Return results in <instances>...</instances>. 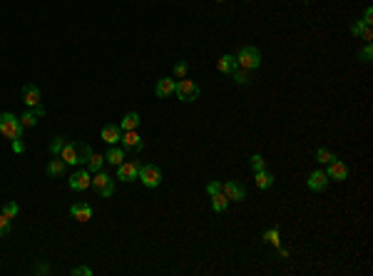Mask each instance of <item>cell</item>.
I'll return each mask as SVG.
<instances>
[{
  "mask_svg": "<svg viewBox=\"0 0 373 276\" xmlns=\"http://www.w3.org/2000/svg\"><path fill=\"white\" fill-rule=\"evenodd\" d=\"M0 134L8 137V140H20V137H23L20 117H15L13 112H3V115H0Z\"/></svg>",
  "mask_w": 373,
  "mask_h": 276,
  "instance_id": "obj_1",
  "label": "cell"
},
{
  "mask_svg": "<svg viewBox=\"0 0 373 276\" xmlns=\"http://www.w3.org/2000/svg\"><path fill=\"white\" fill-rule=\"evenodd\" d=\"M234 58L239 62V67H244V70H257L259 65H261V53H259V48H254V45L239 48V53Z\"/></svg>",
  "mask_w": 373,
  "mask_h": 276,
  "instance_id": "obj_2",
  "label": "cell"
},
{
  "mask_svg": "<svg viewBox=\"0 0 373 276\" xmlns=\"http://www.w3.org/2000/svg\"><path fill=\"white\" fill-rule=\"evenodd\" d=\"M174 95L182 100V102H194V100H199V85L194 82V80H179L177 82V87H174Z\"/></svg>",
  "mask_w": 373,
  "mask_h": 276,
  "instance_id": "obj_3",
  "label": "cell"
},
{
  "mask_svg": "<svg viewBox=\"0 0 373 276\" xmlns=\"http://www.w3.org/2000/svg\"><path fill=\"white\" fill-rule=\"evenodd\" d=\"M92 187H95V192H97L100 197H112V192H115V179H112L105 169H100V172H95V177H92Z\"/></svg>",
  "mask_w": 373,
  "mask_h": 276,
  "instance_id": "obj_4",
  "label": "cell"
},
{
  "mask_svg": "<svg viewBox=\"0 0 373 276\" xmlns=\"http://www.w3.org/2000/svg\"><path fill=\"white\" fill-rule=\"evenodd\" d=\"M140 182L147 187V189H154L162 182V169L157 164H140Z\"/></svg>",
  "mask_w": 373,
  "mask_h": 276,
  "instance_id": "obj_5",
  "label": "cell"
},
{
  "mask_svg": "<svg viewBox=\"0 0 373 276\" xmlns=\"http://www.w3.org/2000/svg\"><path fill=\"white\" fill-rule=\"evenodd\" d=\"M117 179L119 182H135L140 179V162L135 159H125L117 164Z\"/></svg>",
  "mask_w": 373,
  "mask_h": 276,
  "instance_id": "obj_6",
  "label": "cell"
},
{
  "mask_svg": "<svg viewBox=\"0 0 373 276\" xmlns=\"http://www.w3.org/2000/svg\"><path fill=\"white\" fill-rule=\"evenodd\" d=\"M119 145H122V150H125V152H142V150H144V140L137 134V129L122 132Z\"/></svg>",
  "mask_w": 373,
  "mask_h": 276,
  "instance_id": "obj_7",
  "label": "cell"
},
{
  "mask_svg": "<svg viewBox=\"0 0 373 276\" xmlns=\"http://www.w3.org/2000/svg\"><path fill=\"white\" fill-rule=\"evenodd\" d=\"M326 174H328V179H336V182H346L348 179V167H346L344 162L336 157V159H331L328 164H326Z\"/></svg>",
  "mask_w": 373,
  "mask_h": 276,
  "instance_id": "obj_8",
  "label": "cell"
},
{
  "mask_svg": "<svg viewBox=\"0 0 373 276\" xmlns=\"http://www.w3.org/2000/svg\"><path fill=\"white\" fill-rule=\"evenodd\" d=\"M222 192H224V197L229 199V202H241V199H246V187L239 182H222Z\"/></svg>",
  "mask_w": 373,
  "mask_h": 276,
  "instance_id": "obj_9",
  "label": "cell"
},
{
  "mask_svg": "<svg viewBox=\"0 0 373 276\" xmlns=\"http://www.w3.org/2000/svg\"><path fill=\"white\" fill-rule=\"evenodd\" d=\"M328 174L323 172V169H314L311 174H309V179H306V184H309V189L311 192H326L328 189Z\"/></svg>",
  "mask_w": 373,
  "mask_h": 276,
  "instance_id": "obj_10",
  "label": "cell"
},
{
  "mask_svg": "<svg viewBox=\"0 0 373 276\" xmlns=\"http://www.w3.org/2000/svg\"><path fill=\"white\" fill-rule=\"evenodd\" d=\"M70 189H75V192H82L87 187H92V177H90V169H80V172H75L72 177H70Z\"/></svg>",
  "mask_w": 373,
  "mask_h": 276,
  "instance_id": "obj_11",
  "label": "cell"
},
{
  "mask_svg": "<svg viewBox=\"0 0 373 276\" xmlns=\"http://www.w3.org/2000/svg\"><path fill=\"white\" fill-rule=\"evenodd\" d=\"M23 100H25V105H28V107H37V105H43V102H40V87H37V85H32V82L23 85Z\"/></svg>",
  "mask_w": 373,
  "mask_h": 276,
  "instance_id": "obj_12",
  "label": "cell"
},
{
  "mask_svg": "<svg viewBox=\"0 0 373 276\" xmlns=\"http://www.w3.org/2000/svg\"><path fill=\"white\" fill-rule=\"evenodd\" d=\"M174 87H177V80L174 77H162L154 85V95L157 97H170V95H174Z\"/></svg>",
  "mask_w": 373,
  "mask_h": 276,
  "instance_id": "obj_13",
  "label": "cell"
},
{
  "mask_svg": "<svg viewBox=\"0 0 373 276\" xmlns=\"http://www.w3.org/2000/svg\"><path fill=\"white\" fill-rule=\"evenodd\" d=\"M58 157L62 159V162H65V164H70V167L80 164V162H77V145H75V142H67V145L62 147V152H60Z\"/></svg>",
  "mask_w": 373,
  "mask_h": 276,
  "instance_id": "obj_14",
  "label": "cell"
},
{
  "mask_svg": "<svg viewBox=\"0 0 373 276\" xmlns=\"http://www.w3.org/2000/svg\"><path fill=\"white\" fill-rule=\"evenodd\" d=\"M70 214H72V219H77V221H90V219H92V207L85 204V202L72 204V207H70Z\"/></svg>",
  "mask_w": 373,
  "mask_h": 276,
  "instance_id": "obj_15",
  "label": "cell"
},
{
  "mask_svg": "<svg viewBox=\"0 0 373 276\" xmlns=\"http://www.w3.org/2000/svg\"><path fill=\"white\" fill-rule=\"evenodd\" d=\"M351 35H353V37H361V40H366V42L373 40L371 25H366V23H361V20H356V23L351 25Z\"/></svg>",
  "mask_w": 373,
  "mask_h": 276,
  "instance_id": "obj_16",
  "label": "cell"
},
{
  "mask_svg": "<svg viewBox=\"0 0 373 276\" xmlns=\"http://www.w3.org/2000/svg\"><path fill=\"white\" fill-rule=\"evenodd\" d=\"M236 67H239V62H236L234 55H222V58L217 60V70H219L222 75H231Z\"/></svg>",
  "mask_w": 373,
  "mask_h": 276,
  "instance_id": "obj_17",
  "label": "cell"
},
{
  "mask_svg": "<svg viewBox=\"0 0 373 276\" xmlns=\"http://www.w3.org/2000/svg\"><path fill=\"white\" fill-rule=\"evenodd\" d=\"M100 134H102V140H105L107 145H117V142H119V137H122V129H119L117 124H105Z\"/></svg>",
  "mask_w": 373,
  "mask_h": 276,
  "instance_id": "obj_18",
  "label": "cell"
},
{
  "mask_svg": "<svg viewBox=\"0 0 373 276\" xmlns=\"http://www.w3.org/2000/svg\"><path fill=\"white\" fill-rule=\"evenodd\" d=\"M125 150L122 147H117V145H110V150L105 152V162H110V164H119V162H125Z\"/></svg>",
  "mask_w": 373,
  "mask_h": 276,
  "instance_id": "obj_19",
  "label": "cell"
},
{
  "mask_svg": "<svg viewBox=\"0 0 373 276\" xmlns=\"http://www.w3.org/2000/svg\"><path fill=\"white\" fill-rule=\"evenodd\" d=\"M254 182H257L259 189H269V187L274 184V174H271V172H266V169L254 172Z\"/></svg>",
  "mask_w": 373,
  "mask_h": 276,
  "instance_id": "obj_20",
  "label": "cell"
},
{
  "mask_svg": "<svg viewBox=\"0 0 373 276\" xmlns=\"http://www.w3.org/2000/svg\"><path fill=\"white\" fill-rule=\"evenodd\" d=\"M137 124H140V115L137 112H127L122 117V122H119V129L122 132H130V129H137Z\"/></svg>",
  "mask_w": 373,
  "mask_h": 276,
  "instance_id": "obj_21",
  "label": "cell"
},
{
  "mask_svg": "<svg viewBox=\"0 0 373 276\" xmlns=\"http://www.w3.org/2000/svg\"><path fill=\"white\" fill-rule=\"evenodd\" d=\"M65 167H67V164H65L60 157L50 159V162H48V177H62V174H65Z\"/></svg>",
  "mask_w": 373,
  "mask_h": 276,
  "instance_id": "obj_22",
  "label": "cell"
},
{
  "mask_svg": "<svg viewBox=\"0 0 373 276\" xmlns=\"http://www.w3.org/2000/svg\"><path fill=\"white\" fill-rule=\"evenodd\" d=\"M227 207H229V199L224 197V192H219V194H212V209H214L217 214L227 212Z\"/></svg>",
  "mask_w": 373,
  "mask_h": 276,
  "instance_id": "obj_23",
  "label": "cell"
},
{
  "mask_svg": "<svg viewBox=\"0 0 373 276\" xmlns=\"http://www.w3.org/2000/svg\"><path fill=\"white\" fill-rule=\"evenodd\" d=\"M231 77H234V82H236V85H241V87L252 82V77H249V70H244V67H236V70L231 72Z\"/></svg>",
  "mask_w": 373,
  "mask_h": 276,
  "instance_id": "obj_24",
  "label": "cell"
},
{
  "mask_svg": "<svg viewBox=\"0 0 373 276\" xmlns=\"http://www.w3.org/2000/svg\"><path fill=\"white\" fill-rule=\"evenodd\" d=\"M314 159L318 162V164H328L331 159H336V154L331 152V150H326V147H318L314 152Z\"/></svg>",
  "mask_w": 373,
  "mask_h": 276,
  "instance_id": "obj_25",
  "label": "cell"
},
{
  "mask_svg": "<svg viewBox=\"0 0 373 276\" xmlns=\"http://www.w3.org/2000/svg\"><path fill=\"white\" fill-rule=\"evenodd\" d=\"M102 164H105V154H90V162H87V169L95 174V172H100L102 169Z\"/></svg>",
  "mask_w": 373,
  "mask_h": 276,
  "instance_id": "obj_26",
  "label": "cell"
},
{
  "mask_svg": "<svg viewBox=\"0 0 373 276\" xmlns=\"http://www.w3.org/2000/svg\"><path fill=\"white\" fill-rule=\"evenodd\" d=\"M90 154H92V147H90L87 142H80V145H77V162L87 167V162H90Z\"/></svg>",
  "mask_w": 373,
  "mask_h": 276,
  "instance_id": "obj_27",
  "label": "cell"
},
{
  "mask_svg": "<svg viewBox=\"0 0 373 276\" xmlns=\"http://www.w3.org/2000/svg\"><path fill=\"white\" fill-rule=\"evenodd\" d=\"M67 142H70V140H67L65 134H60V137H55V140H53V145H50V154H53V157H58V154L62 152V147H65Z\"/></svg>",
  "mask_w": 373,
  "mask_h": 276,
  "instance_id": "obj_28",
  "label": "cell"
},
{
  "mask_svg": "<svg viewBox=\"0 0 373 276\" xmlns=\"http://www.w3.org/2000/svg\"><path fill=\"white\" fill-rule=\"evenodd\" d=\"M0 214H3V216H8V219L13 221V219L18 216V204H15V202H5V204L0 207Z\"/></svg>",
  "mask_w": 373,
  "mask_h": 276,
  "instance_id": "obj_29",
  "label": "cell"
},
{
  "mask_svg": "<svg viewBox=\"0 0 373 276\" xmlns=\"http://www.w3.org/2000/svg\"><path fill=\"white\" fill-rule=\"evenodd\" d=\"M358 60L363 62V65H371V60H373V45H371V42H366V45L361 48V53H358Z\"/></svg>",
  "mask_w": 373,
  "mask_h": 276,
  "instance_id": "obj_30",
  "label": "cell"
},
{
  "mask_svg": "<svg viewBox=\"0 0 373 276\" xmlns=\"http://www.w3.org/2000/svg\"><path fill=\"white\" fill-rule=\"evenodd\" d=\"M264 242L279 249V246H281V239H279V229H269V232L264 234Z\"/></svg>",
  "mask_w": 373,
  "mask_h": 276,
  "instance_id": "obj_31",
  "label": "cell"
},
{
  "mask_svg": "<svg viewBox=\"0 0 373 276\" xmlns=\"http://www.w3.org/2000/svg\"><path fill=\"white\" fill-rule=\"evenodd\" d=\"M249 164H252V169H254V172L266 169V159H264L261 154H252V157H249Z\"/></svg>",
  "mask_w": 373,
  "mask_h": 276,
  "instance_id": "obj_32",
  "label": "cell"
},
{
  "mask_svg": "<svg viewBox=\"0 0 373 276\" xmlns=\"http://www.w3.org/2000/svg\"><path fill=\"white\" fill-rule=\"evenodd\" d=\"M20 124H23V129H30V127H35V124H37V117L32 115V110H28V112L20 117Z\"/></svg>",
  "mask_w": 373,
  "mask_h": 276,
  "instance_id": "obj_33",
  "label": "cell"
},
{
  "mask_svg": "<svg viewBox=\"0 0 373 276\" xmlns=\"http://www.w3.org/2000/svg\"><path fill=\"white\" fill-rule=\"evenodd\" d=\"M187 72H189V65H187V62H184V60H182V62H177V65H174V75H177L179 80H182V77H184Z\"/></svg>",
  "mask_w": 373,
  "mask_h": 276,
  "instance_id": "obj_34",
  "label": "cell"
},
{
  "mask_svg": "<svg viewBox=\"0 0 373 276\" xmlns=\"http://www.w3.org/2000/svg\"><path fill=\"white\" fill-rule=\"evenodd\" d=\"M8 232H10V219H8V216H3V214H0V237H5Z\"/></svg>",
  "mask_w": 373,
  "mask_h": 276,
  "instance_id": "obj_35",
  "label": "cell"
},
{
  "mask_svg": "<svg viewBox=\"0 0 373 276\" xmlns=\"http://www.w3.org/2000/svg\"><path fill=\"white\" fill-rule=\"evenodd\" d=\"M10 142H13V152L15 154L25 152V142H23V137H20V140H10Z\"/></svg>",
  "mask_w": 373,
  "mask_h": 276,
  "instance_id": "obj_36",
  "label": "cell"
},
{
  "mask_svg": "<svg viewBox=\"0 0 373 276\" xmlns=\"http://www.w3.org/2000/svg\"><path fill=\"white\" fill-rule=\"evenodd\" d=\"M72 274L75 276H92V269H90V266H75Z\"/></svg>",
  "mask_w": 373,
  "mask_h": 276,
  "instance_id": "obj_37",
  "label": "cell"
},
{
  "mask_svg": "<svg viewBox=\"0 0 373 276\" xmlns=\"http://www.w3.org/2000/svg\"><path fill=\"white\" fill-rule=\"evenodd\" d=\"M206 192L209 194H219L222 192V182H206Z\"/></svg>",
  "mask_w": 373,
  "mask_h": 276,
  "instance_id": "obj_38",
  "label": "cell"
},
{
  "mask_svg": "<svg viewBox=\"0 0 373 276\" xmlns=\"http://www.w3.org/2000/svg\"><path fill=\"white\" fill-rule=\"evenodd\" d=\"M361 23L371 25V23H373V8H366V10H363V20H361Z\"/></svg>",
  "mask_w": 373,
  "mask_h": 276,
  "instance_id": "obj_39",
  "label": "cell"
},
{
  "mask_svg": "<svg viewBox=\"0 0 373 276\" xmlns=\"http://www.w3.org/2000/svg\"><path fill=\"white\" fill-rule=\"evenodd\" d=\"M30 110H32V115H35L37 120H40V117H45V107H43V105H37V107H30Z\"/></svg>",
  "mask_w": 373,
  "mask_h": 276,
  "instance_id": "obj_40",
  "label": "cell"
},
{
  "mask_svg": "<svg viewBox=\"0 0 373 276\" xmlns=\"http://www.w3.org/2000/svg\"><path fill=\"white\" fill-rule=\"evenodd\" d=\"M35 271H37V274H48V266H45V264H37Z\"/></svg>",
  "mask_w": 373,
  "mask_h": 276,
  "instance_id": "obj_41",
  "label": "cell"
}]
</instances>
